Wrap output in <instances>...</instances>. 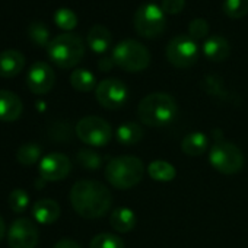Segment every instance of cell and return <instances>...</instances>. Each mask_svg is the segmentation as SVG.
Returning a JSON list of instances; mask_svg holds the SVG:
<instances>
[{
    "mask_svg": "<svg viewBox=\"0 0 248 248\" xmlns=\"http://www.w3.org/2000/svg\"><path fill=\"white\" fill-rule=\"evenodd\" d=\"M70 203L79 216L98 219L111 209L112 196L102 183L82 180L73 184L70 190Z\"/></svg>",
    "mask_w": 248,
    "mask_h": 248,
    "instance_id": "1",
    "label": "cell"
},
{
    "mask_svg": "<svg viewBox=\"0 0 248 248\" xmlns=\"http://www.w3.org/2000/svg\"><path fill=\"white\" fill-rule=\"evenodd\" d=\"M177 101L165 92H154L145 96L138 107L139 120L149 127H165L175 118Z\"/></svg>",
    "mask_w": 248,
    "mask_h": 248,
    "instance_id": "2",
    "label": "cell"
},
{
    "mask_svg": "<svg viewBox=\"0 0 248 248\" xmlns=\"http://www.w3.org/2000/svg\"><path fill=\"white\" fill-rule=\"evenodd\" d=\"M145 174L143 162L135 156H118L108 162L105 168L107 181L118 188L127 190L138 186Z\"/></svg>",
    "mask_w": 248,
    "mask_h": 248,
    "instance_id": "3",
    "label": "cell"
},
{
    "mask_svg": "<svg viewBox=\"0 0 248 248\" xmlns=\"http://www.w3.org/2000/svg\"><path fill=\"white\" fill-rule=\"evenodd\" d=\"M50 60L62 67L70 69L75 67L85 56V46L79 35L72 32H64L57 35L47 47Z\"/></svg>",
    "mask_w": 248,
    "mask_h": 248,
    "instance_id": "4",
    "label": "cell"
},
{
    "mask_svg": "<svg viewBox=\"0 0 248 248\" xmlns=\"http://www.w3.org/2000/svg\"><path fill=\"white\" fill-rule=\"evenodd\" d=\"M114 63L126 72H140L145 70L151 63L149 50L136 40H123L112 50Z\"/></svg>",
    "mask_w": 248,
    "mask_h": 248,
    "instance_id": "5",
    "label": "cell"
},
{
    "mask_svg": "<svg viewBox=\"0 0 248 248\" xmlns=\"http://www.w3.org/2000/svg\"><path fill=\"white\" fill-rule=\"evenodd\" d=\"M133 25L136 32L143 38L159 37L167 27L165 12L155 3H146L139 6L135 14Z\"/></svg>",
    "mask_w": 248,
    "mask_h": 248,
    "instance_id": "6",
    "label": "cell"
},
{
    "mask_svg": "<svg viewBox=\"0 0 248 248\" xmlns=\"http://www.w3.org/2000/svg\"><path fill=\"white\" fill-rule=\"evenodd\" d=\"M209 161L212 167L225 175H232L241 171L244 165V155L238 146L233 143L219 140L216 142L209 154Z\"/></svg>",
    "mask_w": 248,
    "mask_h": 248,
    "instance_id": "7",
    "label": "cell"
},
{
    "mask_svg": "<svg viewBox=\"0 0 248 248\" xmlns=\"http://www.w3.org/2000/svg\"><path fill=\"white\" fill-rule=\"evenodd\" d=\"M76 135L83 143L101 148L109 143L112 138V129L104 118L88 115L80 118L76 124Z\"/></svg>",
    "mask_w": 248,
    "mask_h": 248,
    "instance_id": "8",
    "label": "cell"
},
{
    "mask_svg": "<svg viewBox=\"0 0 248 248\" xmlns=\"http://www.w3.org/2000/svg\"><path fill=\"white\" fill-rule=\"evenodd\" d=\"M165 54L172 66L178 69H187L197 62L199 46L188 35H177L168 43Z\"/></svg>",
    "mask_w": 248,
    "mask_h": 248,
    "instance_id": "9",
    "label": "cell"
},
{
    "mask_svg": "<svg viewBox=\"0 0 248 248\" xmlns=\"http://www.w3.org/2000/svg\"><path fill=\"white\" fill-rule=\"evenodd\" d=\"M96 101L107 109H118L127 102L129 89L126 83L115 78H108L99 82L95 88Z\"/></svg>",
    "mask_w": 248,
    "mask_h": 248,
    "instance_id": "10",
    "label": "cell"
},
{
    "mask_svg": "<svg viewBox=\"0 0 248 248\" xmlns=\"http://www.w3.org/2000/svg\"><path fill=\"white\" fill-rule=\"evenodd\" d=\"M40 241L38 226L28 217L14 220L8 232V244L11 248H35Z\"/></svg>",
    "mask_w": 248,
    "mask_h": 248,
    "instance_id": "11",
    "label": "cell"
},
{
    "mask_svg": "<svg viewBox=\"0 0 248 248\" xmlns=\"http://www.w3.org/2000/svg\"><path fill=\"white\" fill-rule=\"evenodd\" d=\"M27 83L30 91L37 95L48 93L56 83L54 70L46 62H35L28 70Z\"/></svg>",
    "mask_w": 248,
    "mask_h": 248,
    "instance_id": "12",
    "label": "cell"
},
{
    "mask_svg": "<svg viewBox=\"0 0 248 248\" xmlns=\"http://www.w3.org/2000/svg\"><path fill=\"white\" fill-rule=\"evenodd\" d=\"M72 170L70 159L59 152L48 154L40 161V178L44 181H60L64 180Z\"/></svg>",
    "mask_w": 248,
    "mask_h": 248,
    "instance_id": "13",
    "label": "cell"
},
{
    "mask_svg": "<svg viewBox=\"0 0 248 248\" xmlns=\"http://www.w3.org/2000/svg\"><path fill=\"white\" fill-rule=\"evenodd\" d=\"M24 105L21 98L8 89H0V120L2 121H16L22 114Z\"/></svg>",
    "mask_w": 248,
    "mask_h": 248,
    "instance_id": "14",
    "label": "cell"
},
{
    "mask_svg": "<svg viewBox=\"0 0 248 248\" xmlns=\"http://www.w3.org/2000/svg\"><path fill=\"white\" fill-rule=\"evenodd\" d=\"M25 67V57L18 50H5L0 53V78H15Z\"/></svg>",
    "mask_w": 248,
    "mask_h": 248,
    "instance_id": "15",
    "label": "cell"
},
{
    "mask_svg": "<svg viewBox=\"0 0 248 248\" xmlns=\"http://www.w3.org/2000/svg\"><path fill=\"white\" fill-rule=\"evenodd\" d=\"M32 216L38 223L51 225L60 217V206L51 199L37 200L32 206Z\"/></svg>",
    "mask_w": 248,
    "mask_h": 248,
    "instance_id": "16",
    "label": "cell"
},
{
    "mask_svg": "<svg viewBox=\"0 0 248 248\" xmlns=\"http://www.w3.org/2000/svg\"><path fill=\"white\" fill-rule=\"evenodd\" d=\"M203 54L212 62H223L231 51L229 43L220 35H212L203 43Z\"/></svg>",
    "mask_w": 248,
    "mask_h": 248,
    "instance_id": "17",
    "label": "cell"
},
{
    "mask_svg": "<svg viewBox=\"0 0 248 248\" xmlns=\"http://www.w3.org/2000/svg\"><path fill=\"white\" fill-rule=\"evenodd\" d=\"M88 46L89 48L96 53V54H102L105 53L112 41V35L109 32L108 28L102 27V25H93L89 31H88V37H86Z\"/></svg>",
    "mask_w": 248,
    "mask_h": 248,
    "instance_id": "18",
    "label": "cell"
},
{
    "mask_svg": "<svg viewBox=\"0 0 248 248\" xmlns=\"http://www.w3.org/2000/svg\"><path fill=\"white\" fill-rule=\"evenodd\" d=\"M109 225L120 233L130 232L136 226V215L129 207H118L109 216Z\"/></svg>",
    "mask_w": 248,
    "mask_h": 248,
    "instance_id": "19",
    "label": "cell"
},
{
    "mask_svg": "<svg viewBox=\"0 0 248 248\" xmlns=\"http://www.w3.org/2000/svg\"><path fill=\"white\" fill-rule=\"evenodd\" d=\"M115 138L121 145H136L143 139V130L138 123H124L117 129Z\"/></svg>",
    "mask_w": 248,
    "mask_h": 248,
    "instance_id": "20",
    "label": "cell"
},
{
    "mask_svg": "<svg viewBox=\"0 0 248 248\" xmlns=\"http://www.w3.org/2000/svg\"><path fill=\"white\" fill-rule=\"evenodd\" d=\"M207 146H209V140H207L206 135H203L200 132L190 133L181 142V149L188 156H199V155L204 154Z\"/></svg>",
    "mask_w": 248,
    "mask_h": 248,
    "instance_id": "21",
    "label": "cell"
},
{
    "mask_svg": "<svg viewBox=\"0 0 248 248\" xmlns=\"http://www.w3.org/2000/svg\"><path fill=\"white\" fill-rule=\"evenodd\" d=\"M70 83L79 92H89L96 86V79L92 72L86 69H76L70 75Z\"/></svg>",
    "mask_w": 248,
    "mask_h": 248,
    "instance_id": "22",
    "label": "cell"
},
{
    "mask_svg": "<svg viewBox=\"0 0 248 248\" xmlns=\"http://www.w3.org/2000/svg\"><path fill=\"white\" fill-rule=\"evenodd\" d=\"M149 175L156 181H172L175 178V168L167 161H154L148 168Z\"/></svg>",
    "mask_w": 248,
    "mask_h": 248,
    "instance_id": "23",
    "label": "cell"
},
{
    "mask_svg": "<svg viewBox=\"0 0 248 248\" xmlns=\"http://www.w3.org/2000/svg\"><path fill=\"white\" fill-rule=\"evenodd\" d=\"M41 156V148L37 143H25L16 152V161L24 167L34 165Z\"/></svg>",
    "mask_w": 248,
    "mask_h": 248,
    "instance_id": "24",
    "label": "cell"
},
{
    "mask_svg": "<svg viewBox=\"0 0 248 248\" xmlns=\"http://www.w3.org/2000/svg\"><path fill=\"white\" fill-rule=\"evenodd\" d=\"M28 37L38 47H46V46L48 47V44L51 43L48 28L43 22H40V21H34V22H31L28 25Z\"/></svg>",
    "mask_w": 248,
    "mask_h": 248,
    "instance_id": "25",
    "label": "cell"
},
{
    "mask_svg": "<svg viewBox=\"0 0 248 248\" xmlns=\"http://www.w3.org/2000/svg\"><path fill=\"white\" fill-rule=\"evenodd\" d=\"M89 248H124V241L118 235L102 232L92 238Z\"/></svg>",
    "mask_w": 248,
    "mask_h": 248,
    "instance_id": "26",
    "label": "cell"
},
{
    "mask_svg": "<svg viewBox=\"0 0 248 248\" xmlns=\"http://www.w3.org/2000/svg\"><path fill=\"white\" fill-rule=\"evenodd\" d=\"M222 8L229 18L239 19L248 14V0H223Z\"/></svg>",
    "mask_w": 248,
    "mask_h": 248,
    "instance_id": "27",
    "label": "cell"
},
{
    "mask_svg": "<svg viewBox=\"0 0 248 248\" xmlns=\"http://www.w3.org/2000/svg\"><path fill=\"white\" fill-rule=\"evenodd\" d=\"M54 22L64 31H72L78 25V16L69 8H60L54 14Z\"/></svg>",
    "mask_w": 248,
    "mask_h": 248,
    "instance_id": "28",
    "label": "cell"
},
{
    "mask_svg": "<svg viewBox=\"0 0 248 248\" xmlns=\"http://www.w3.org/2000/svg\"><path fill=\"white\" fill-rule=\"evenodd\" d=\"M8 204L11 207L12 212L15 213H22L28 209L30 206V196L25 190L22 188H16L14 190L11 194H9V199H8Z\"/></svg>",
    "mask_w": 248,
    "mask_h": 248,
    "instance_id": "29",
    "label": "cell"
},
{
    "mask_svg": "<svg viewBox=\"0 0 248 248\" xmlns=\"http://www.w3.org/2000/svg\"><path fill=\"white\" fill-rule=\"evenodd\" d=\"M76 161L80 167L86 168V170H98L102 164L101 156L91 149H82L78 152L76 155Z\"/></svg>",
    "mask_w": 248,
    "mask_h": 248,
    "instance_id": "30",
    "label": "cell"
},
{
    "mask_svg": "<svg viewBox=\"0 0 248 248\" xmlns=\"http://www.w3.org/2000/svg\"><path fill=\"white\" fill-rule=\"evenodd\" d=\"M203 88L207 93L213 95V96H220V98H226L228 92L225 91V86L222 83V80L217 78V76H213V75H209L204 78L203 80Z\"/></svg>",
    "mask_w": 248,
    "mask_h": 248,
    "instance_id": "31",
    "label": "cell"
},
{
    "mask_svg": "<svg viewBox=\"0 0 248 248\" xmlns=\"http://www.w3.org/2000/svg\"><path fill=\"white\" fill-rule=\"evenodd\" d=\"M188 34H190V37L194 41L204 38L209 34V24H207V21L203 19V18H194L188 24Z\"/></svg>",
    "mask_w": 248,
    "mask_h": 248,
    "instance_id": "32",
    "label": "cell"
},
{
    "mask_svg": "<svg viewBox=\"0 0 248 248\" xmlns=\"http://www.w3.org/2000/svg\"><path fill=\"white\" fill-rule=\"evenodd\" d=\"M186 0H162V11L170 15L180 14L184 9Z\"/></svg>",
    "mask_w": 248,
    "mask_h": 248,
    "instance_id": "33",
    "label": "cell"
},
{
    "mask_svg": "<svg viewBox=\"0 0 248 248\" xmlns=\"http://www.w3.org/2000/svg\"><path fill=\"white\" fill-rule=\"evenodd\" d=\"M114 60H112V57H102L99 62H98V67H99V70L101 72H109L112 67H114Z\"/></svg>",
    "mask_w": 248,
    "mask_h": 248,
    "instance_id": "34",
    "label": "cell"
},
{
    "mask_svg": "<svg viewBox=\"0 0 248 248\" xmlns=\"http://www.w3.org/2000/svg\"><path fill=\"white\" fill-rule=\"evenodd\" d=\"M54 248H80V245L72 239H62L54 245Z\"/></svg>",
    "mask_w": 248,
    "mask_h": 248,
    "instance_id": "35",
    "label": "cell"
},
{
    "mask_svg": "<svg viewBox=\"0 0 248 248\" xmlns=\"http://www.w3.org/2000/svg\"><path fill=\"white\" fill-rule=\"evenodd\" d=\"M5 233H6V225H5V220L2 219V216H0V241L3 239Z\"/></svg>",
    "mask_w": 248,
    "mask_h": 248,
    "instance_id": "36",
    "label": "cell"
}]
</instances>
